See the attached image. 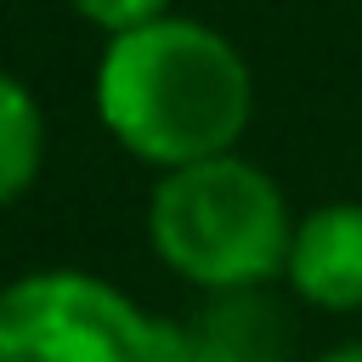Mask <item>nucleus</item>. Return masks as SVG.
Returning <instances> with one entry per match:
<instances>
[{"instance_id":"obj_1","label":"nucleus","mask_w":362,"mask_h":362,"mask_svg":"<svg viewBox=\"0 0 362 362\" xmlns=\"http://www.w3.org/2000/svg\"><path fill=\"white\" fill-rule=\"evenodd\" d=\"M90 107L130 158L181 170L238 153L255 119V74L215 23L170 11L102 45Z\"/></svg>"},{"instance_id":"obj_2","label":"nucleus","mask_w":362,"mask_h":362,"mask_svg":"<svg viewBox=\"0 0 362 362\" xmlns=\"http://www.w3.org/2000/svg\"><path fill=\"white\" fill-rule=\"evenodd\" d=\"M288 238L294 209L277 175L243 153L158 170L147 192V243L198 294L283 283Z\"/></svg>"},{"instance_id":"obj_3","label":"nucleus","mask_w":362,"mask_h":362,"mask_svg":"<svg viewBox=\"0 0 362 362\" xmlns=\"http://www.w3.org/2000/svg\"><path fill=\"white\" fill-rule=\"evenodd\" d=\"M164 317L85 266L0 283V362H153Z\"/></svg>"},{"instance_id":"obj_4","label":"nucleus","mask_w":362,"mask_h":362,"mask_svg":"<svg viewBox=\"0 0 362 362\" xmlns=\"http://www.w3.org/2000/svg\"><path fill=\"white\" fill-rule=\"evenodd\" d=\"M153 362H294V322L272 288L204 294L198 311L164 317Z\"/></svg>"},{"instance_id":"obj_5","label":"nucleus","mask_w":362,"mask_h":362,"mask_svg":"<svg viewBox=\"0 0 362 362\" xmlns=\"http://www.w3.org/2000/svg\"><path fill=\"white\" fill-rule=\"evenodd\" d=\"M283 283L311 311H362V198H334L294 215Z\"/></svg>"},{"instance_id":"obj_6","label":"nucleus","mask_w":362,"mask_h":362,"mask_svg":"<svg viewBox=\"0 0 362 362\" xmlns=\"http://www.w3.org/2000/svg\"><path fill=\"white\" fill-rule=\"evenodd\" d=\"M40 170H45V107L28 90V79L0 68V209L28 198Z\"/></svg>"},{"instance_id":"obj_7","label":"nucleus","mask_w":362,"mask_h":362,"mask_svg":"<svg viewBox=\"0 0 362 362\" xmlns=\"http://www.w3.org/2000/svg\"><path fill=\"white\" fill-rule=\"evenodd\" d=\"M68 11L79 23H90L102 40H113V34H130V28H147V23L170 17L175 0H68Z\"/></svg>"},{"instance_id":"obj_8","label":"nucleus","mask_w":362,"mask_h":362,"mask_svg":"<svg viewBox=\"0 0 362 362\" xmlns=\"http://www.w3.org/2000/svg\"><path fill=\"white\" fill-rule=\"evenodd\" d=\"M311 362H362V339H351V345H334V351H322V356H311Z\"/></svg>"}]
</instances>
